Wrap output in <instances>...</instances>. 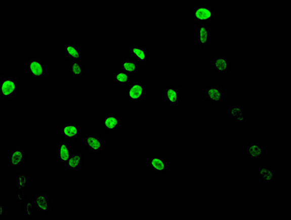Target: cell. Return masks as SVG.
Returning <instances> with one entry per match:
<instances>
[{
    "instance_id": "cell-1",
    "label": "cell",
    "mask_w": 291,
    "mask_h": 220,
    "mask_svg": "<svg viewBox=\"0 0 291 220\" xmlns=\"http://www.w3.org/2000/svg\"><path fill=\"white\" fill-rule=\"evenodd\" d=\"M192 16L194 23L211 26L217 18L216 10L211 5H196L192 8Z\"/></svg>"
},
{
    "instance_id": "cell-2",
    "label": "cell",
    "mask_w": 291,
    "mask_h": 220,
    "mask_svg": "<svg viewBox=\"0 0 291 220\" xmlns=\"http://www.w3.org/2000/svg\"><path fill=\"white\" fill-rule=\"evenodd\" d=\"M19 83L16 77L3 75L0 77V98L9 100L19 94Z\"/></svg>"
},
{
    "instance_id": "cell-3",
    "label": "cell",
    "mask_w": 291,
    "mask_h": 220,
    "mask_svg": "<svg viewBox=\"0 0 291 220\" xmlns=\"http://www.w3.org/2000/svg\"><path fill=\"white\" fill-rule=\"evenodd\" d=\"M203 100L212 106H222L224 101V88L215 83L207 85L203 89Z\"/></svg>"
},
{
    "instance_id": "cell-4",
    "label": "cell",
    "mask_w": 291,
    "mask_h": 220,
    "mask_svg": "<svg viewBox=\"0 0 291 220\" xmlns=\"http://www.w3.org/2000/svg\"><path fill=\"white\" fill-rule=\"evenodd\" d=\"M122 124L123 118L113 112L106 113L100 118V127L106 132H117Z\"/></svg>"
},
{
    "instance_id": "cell-5",
    "label": "cell",
    "mask_w": 291,
    "mask_h": 220,
    "mask_svg": "<svg viewBox=\"0 0 291 220\" xmlns=\"http://www.w3.org/2000/svg\"><path fill=\"white\" fill-rule=\"evenodd\" d=\"M83 134V129L79 124L75 122L64 123L60 126L59 134L62 139L68 142L78 140Z\"/></svg>"
},
{
    "instance_id": "cell-6",
    "label": "cell",
    "mask_w": 291,
    "mask_h": 220,
    "mask_svg": "<svg viewBox=\"0 0 291 220\" xmlns=\"http://www.w3.org/2000/svg\"><path fill=\"white\" fill-rule=\"evenodd\" d=\"M26 71L30 77H46L47 76V65L38 57H31L26 62Z\"/></svg>"
},
{
    "instance_id": "cell-7",
    "label": "cell",
    "mask_w": 291,
    "mask_h": 220,
    "mask_svg": "<svg viewBox=\"0 0 291 220\" xmlns=\"http://www.w3.org/2000/svg\"><path fill=\"white\" fill-rule=\"evenodd\" d=\"M162 98L169 106H180L182 100V88L174 85L164 87L162 89Z\"/></svg>"
},
{
    "instance_id": "cell-8",
    "label": "cell",
    "mask_w": 291,
    "mask_h": 220,
    "mask_svg": "<svg viewBox=\"0 0 291 220\" xmlns=\"http://www.w3.org/2000/svg\"><path fill=\"white\" fill-rule=\"evenodd\" d=\"M146 84L134 82L130 84L126 90L127 98L131 101H141L146 99Z\"/></svg>"
},
{
    "instance_id": "cell-9",
    "label": "cell",
    "mask_w": 291,
    "mask_h": 220,
    "mask_svg": "<svg viewBox=\"0 0 291 220\" xmlns=\"http://www.w3.org/2000/svg\"><path fill=\"white\" fill-rule=\"evenodd\" d=\"M83 146L88 152L99 154L106 148V142L97 134H89L84 137Z\"/></svg>"
},
{
    "instance_id": "cell-10",
    "label": "cell",
    "mask_w": 291,
    "mask_h": 220,
    "mask_svg": "<svg viewBox=\"0 0 291 220\" xmlns=\"http://www.w3.org/2000/svg\"><path fill=\"white\" fill-rule=\"evenodd\" d=\"M27 154L24 148L14 147L8 156V163L13 170H17L25 165Z\"/></svg>"
},
{
    "instance_id": "cell-11",
    "label": "cell",
    "mask_w": 291,
    "mask_h": 220,
    "mask_svg": "<svg viewBox=\"0 0 291 220\" xmlns=\"http://www.w3.org/2000/svg\"><path fill=\"white\" fill-rule=\"evenodd\" d=\"M232 59L228 57H214L210 60L212 71L216 76L222 77L231 70Z\"/></svg>"
},
{
    "instance_id": "cell-12",
    "label": "cell",
    "mask_w": 291,
    "mask_h": 220,
    "mask_svg": "<svg viewBox=\"0 0 291 220\" xmlns=\"http://www.w3.org/2000/svg\"><path fill=\"white\" fill-rule=\"evenodd\" d=\"M146 166L150 171L155 174L165 175L168 170L170 169V165L167 162L165 157H152L146 160Z\"/></svg>"
},
{
    "instance_id": "cell-13",
    "label": "cell",
    "mask_w": 291,
    "mask_h": 220,
    "mask_svg": "<svg viewBox=\"0 0 291 220\" xmlns=\"http://www.w3.org/2000/svg\"><path fill=\"white\" fill-rule=\"evenodd\" d=\"M245 155L251 160H259L266 155V149L261 142L257 140H251L245 147Z\"/></svg>"
},
{
    "instance_id": "cell-14",
    "label": "cell",
    "mask_w": 291,
    "mask_h": 220,
    "mask_svg": "<svg viewBox=\"0 0 291 220\" xmlns=\"http://www.w3.org/2000/svg\"><path fill=\"white\" fill-rule=\"evenodd\" d=\"M130 55L141 64L146 65L149 61L151 50L144 46H131L128 48Z\"/></svg>"
},
{
    "instance_id": "cell-15",
    "label": "cell",
    "mask_w": 291,
    "mask_h": 220,
    "mask_svg": "<svg viewBox=\"0 0 291 220\" xmlns=\"http://www.w3.org/2000/svg\"><path fill=\"white\" fill-rule=\"evenodd\" d=\"M34 206L36 212L49 213L53 209L50 198L45 193H37L34 195Z\"/></svg>"
},
{
    "instance_id": "cell-16",
    "label": "cell",
    "mask_w": 291,
    "mask_h": 220,
    "mask_svg": "<svg viewBox=\"0 0 291 220\" xmlns=\"http://www.w3.org/2000/svg\"><path fill=\"white\" fill-rule=\"evenodd\" d=\"M228 117L235 124H245L246 123V109L244 105L231 104L228 108Z\"/></svg>"
},
{
    "instance_id": "cell-17",
    "label": "cell",
    "mask_w": 291,
    "mask_h": 220,
    "mask_svg": "<svg viewBox=\"0 0 291 220\" xmlns=\"http://www.w3.org/2000/svg\"><path fill=\"white\" fill-rule=\"evenodd\" d=\"M197 43H198V47L200 48H206L211 46V26L206 25V24H198Z\"/></svg>"
},
{
    "instance_id": "cell-18",
    "label": "cell",
    "mask_w": 291,
    "mask_h": 220,
    "mask_svg": "<svg viewBox=\"0 0 291 220\" xmlns=\"http://www.w3.org/2000/svg\"><path fill=\"white\" fill-rule=\"evenodd\" d=\"M64 54L68 60H82L83 53L81 47L75 42L68 41L64 44Z\"/></svg>"
},
{
    "instance_id": "cell-19",
    "label": "cell",
    "mask_w": 291,
    "mask_h": 220,
    "mask_svg": "<svg viewBox=\"0 0 291 220\" xmlns=\"http://www.w3.org/2000/svg\"><path fill=\"white\" fill-rule=\"evenodd\" d=\"M72 154L70 142L65 139H61L57 143V163L65 165Z\"/></svg>"
},
{
    "instance_id": "cell-20",
    "label": "cell",
    "mask_w": 291,
    "mask_h": 220,
    "mask_svg": "<svg viewBox=\"0 0 291 220\" xmlns=\"http://www.w3.org/2000/svg\"><path fill=\"white\" fill-rule=\"evenodd\" d=\"M257 175L263 183L274 184L276 182V170L271 165H258Z\"/></svg>"
},
{
    "instance_id": "cell-21",
    "label": "cell",
    "mask_w": 291,
    "mask_h": 220,
    "mask_svg": "<svg viewBox=\"0 0 291 220\" xmlns=\"http://www.w3.org/2000/svg\"><path fill=\"white\" fill-rule=\"evenodd\" d=\"M84 165V154L83 153L74 152L72 153L70 158L64 165V168L70 171H78L81 170Z\"/></svg>"
},
{
    "instance_id": "cell-22",
    "label": "cell",
    "mask_w": 291,
    "mask_h": 220,
    "mask_svg": "<svg viewBox=\"0 0 291 220\" xmlns=\"http://www.w3.org/2000/svg\"><path fill=\"white\" fill-rule=\"evenodd\" d=\"M141 65L132 57H127L121 62V70H124L131 76H135L139 73Z\"/></svg>"
},
{
    "instance_id": "cell-23",
    "label": "cell",
    "mask_w": 291,
    "mask_h": 220,
    "mask_svg": "<svg viewBox=\"0 0 291 220\" xmlns=\"http://www.w3.org/2000/svg\"><path fill=\"white\" fill-rule=\"evenodd\" d=\"M69 69L72 77H83L85 75V65L82 60H72Z\"/></svg>"
},
{
    "instance_id": "cell-24",
    "label": "cell",
    "mask_w": 291,
    "mask_h": 220,
    "mask_svg": "<svg viewBox=\"0 0 291 220\" xmlns=\"http://www.w3.org/2000/svg\"><path fill=\"white\" fill-rule=\"evenodd\" d=\"M132 76L127 73L123 70H115L113 72L112 79L113 83L116 84H128L131 83Z\"/></svg>"
},
{
    "instance_id": "cell-25",
    "label": "cell",
    "mask_w": 291,
    "mask_h": 220,
    "mask_svg": "<svg viewBox=\"0 0 291 220\" xmlns=\"http://www.w3.org/2000/svg\"><path fill=\"white\" fill-rule=\"evenodd\" d=\"M22 211L24 216L29 219H32L35 216V209H34V201L32 200H26L23 202Z\"/></svg>"
},
{
    "instance_id": "cell-26",
    "label": "cell",
    "mask_w": 291,
    "mask_h": 220,
    "mask_svg": "<svg viewBox=\"0 0 291 220\" xmlns=\"http://www.w3.org/2000/svg\"><path fill=\"white\" fill-rule=\"evenodd\" d=\"M29 181H30V178H29V174L21 172H19L16 175V187H17V190L27 188V187H29Z\"/></svg>"
},
{
    "instance_id": "cell-27",
    "label": "cell",
    "mask_w": 291,
    "mask_h": 220,
    "mask_svg": "<svg viewBox=\"0 0 291 220\" xmlns=\"http://www.w3.org/2000/svg\"><path fill=\"white\" fill-rule=\"evenodd\" d=\"M25 195V189H21V190H17V193H16V199L19 203H23V202L25 201L26 199Z\"/></svg>"
},
{
    "instance_id": "cell-28",
    "label": "cell",
    "mask_w": 291,
    "mask_h": 220,
    "mask_svg": "<svg viewBox=\"0 0 291 220\" xmlns=\"http://www.w3.org/2000/svg\"><path fill=\"white\" fill-rule=\"evenodd\" d=\"M6 207L5 205H2L0 207V217L3 218L6 216Z\"/></svg>"
}]
</instances>
